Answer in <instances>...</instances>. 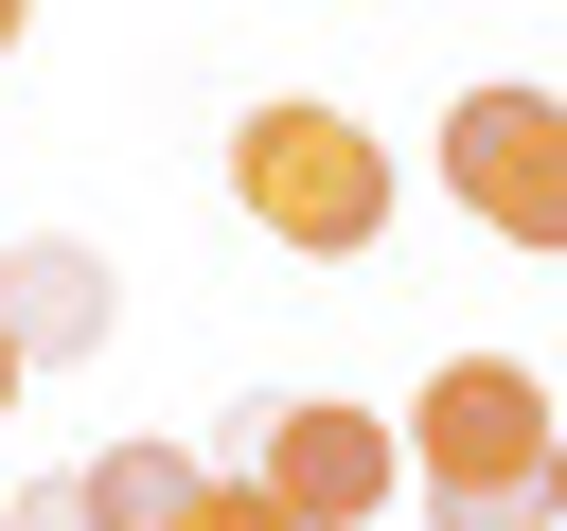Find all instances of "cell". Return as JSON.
Returning a JSON list of instances; mask_svg holds the SVG:
<instances>
[{
	"mask_svg": "<svg viewBox=\"0 0 567 531\" xmlns=\"http://www.w3.org/2000/svg\"><path fill=\"white\" fill-rule=\"evenodd\" d=\"M549 531H567V425H549Z\"/></svg>",
	"mask_w": 567,
	"mask_h": 531,
	"instance_id": "cell-9",
	"label": "cell"
},
{
	"mask_svg": "<svg viewBox=\"0 0 567 531\" xmlns=\"http://www.w3.org/2000/svg\"><path fill=\"white\" fill-rule=\"evenodd\" d=\"M230 212L266 230V248H301V266H354L372 230H390V142L354 124V106H248L230 124Z\"/></svg>",
	"mask_w": 567,
	"mask_h": 531,
	"instance_id": "cell-2",
	"label": "cell"
},
{
	"mask_svg": "<svg viewBox=\"0 0 567 531\" xmlns=\"http://www.w3.org/2000/svg\"><path fill=\"white\" fill-rule=\"evenodd\" d=\"M0 425H18V336H0Z\"/></svg>",
	"mask_w": 567,
	"mask_h": 531,
	"instance_id": "cell-10",
	"label": "cell"
},
{
	"mask_svg": "<svg viewBox=\"0 0 567 531\" xmlns=\"http://www.w3.org/2000/svg\"><path fill=\"white\" fill-rule=\"evenodd\" d=\"M443 195L496 248H567V106L549 88H461L443 106Z\"/></svg>",
	"mask_w": 567,
	"mask_h": 531,
	"instance_id": "cell-3",
	"label": "cell"
},
{
	"mask_svg": "<svg viewBox=\"0 0 567 531\" xmlns=\"http://www.w3.org/2000/svg\"><path fill=\"white\" fill-rule=\"evenodd\" d=\"M18 18H35V0H0V53H18Z\"/></svg>",
	"mask_w": 567,
	"mask_h": 531,
	"instance_id": "cell-11",
	"label": "cell"
},
{
	"mask_svg": "<svg viewBox=\"0 0 567 531\" xmlns=\"http://www.w3.org/2000/svg\"><path fill=\"white\" fill-rule=\"evenodd\" d=\"M177 531H301V513H284L266 478H195V496H177Z\"/></svg>",
	"mask_w": 567,
	"mask_h": 531,
	"instance_id": "cell-7",
	"label": "cell"
},
{
	"mask_svg": "<svg viewBox=\"0 0 567 531\" xmlns=\"http://www.w3.org/2000/svg\"><path fill=\"white\" fill-rule=\"evenodd\" d=\"M106 248L89 230H18L0 248V336H18V372H71V354H106Z\"/></svg>",
	"mask_w": 567,
	"mask_h": 531,
	"instance_id": "cell-5",
	"label": "cell"
},
{
	"mask_svg": "<svg viewBox=\"0 0 567 531\" xmlns=\"http://www.w3.org/2000/svg\"><path fill=\"white\" fill-rule=\"evenodd\" d=\"M549 389L514 372V354H443L425 372V407L390 425L408 442V496H425V531H549Z\"/></svg>",
	"mask_w": 567,
	"mask_h": 531,
	"instance_id": "cell-1",
	"label": "cell"
},
{
	"mask_svg": "<svg viewBox=\"0 0 567 531\" xmlns=\"http://www.w3.org/2000/svg\"><path fill=\"white\" fill-rule=\"evenodd\" d=\"M71 496H89V531H177V496H195V460H177V442H106V460H89Z\"/></svg>",
	"mask_w": 567,
	"mask_h": 531,
	"instance_id": "cell-6",
	"label": "cell"
},
{
	"mask_svg": "<svg viewBox=\"0 0 567 531\" xmlns=\"http://www.w3.org/2000/svg\"><path fill=\"white\" fill-rule=\"evenodd\" d=\"M248 478L301 513V531H372L390 496H408V442L372 425V407H337V389H301V407H248Z\"/></svg>",
	"mask_w": 567,
	"mask_h": 531,
	"instance_id": "cell-4",
	"label": "cell"
},
{
	"mask_svg": "<svg viewBox=\"0 0 567 531\" xmlns=\"http://www.w3.org/2000/svg\"><path fill=\"white\" fill-rule=\"evenodd\" d=\"M0 531H89V496H71V478H18V513H0Z\"/></svg>",
	"mask_w": 567,
	"mask_h": 531,
	"instance_id": "cell-8",
	"label": "cell"
}]
</instances>
